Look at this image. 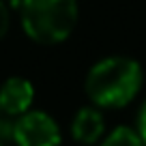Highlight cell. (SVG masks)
<instances>
[{
    "label": "cell",
    "instance_id": "cell-1",
    "mask_svg": "<svg viewBox=\"0 0 146 146\" xmlns=\"http://www.w3.org/2000/svg\"><path fill=\"white\" fill-rule=\"evenodd\" d=\"M140 84V64L125 56H112L90 69L86 78V92L97 105L120 108L135 97Z\"/></svg>",
    "mask_w": 146,
    "mask_h": 146
},
{
    "label": "cell",
    "instance_id": "cell-2",
    "mask_svg": "<svg viewBox=\"0 0 146 146\" xmlns=\"http://www.w3.org/2000/svg\"><path fill=\"white\" fill-rule=\"evenodd\" d=\"M78 22L75 0H22V24L32 41L54 45L64 41Z\"/></svg>",
    "mask_w": 146,
    "mask_h": 146
},
{
    "label": "cell",
    "instance_id": "cell-3",
    "mask_svg": "<svg viewBox=\"0 0 146 146\" xmlns=\"http://www.w3.org/2000/svg\"><path fill=\"white\" fill-rule=\"evenodd\" d=\"M13 140L17 146H58L60 131L43 112H28L15 123Z\"/></svg>",
    "mask_w": 146,
    "mask_h": 146
},
{
    "label": "cell",
    "instance_id": "cell-4",
    "mask_svg": "<svg viewBox=\"0 0 146 146\" xmlns=\"http://www.w3.org/2000/svg\"><path fill=\"white\" fill-rule=\"evenodd\" d=\"M35 99L32 84L24 78H9L0 86V110L7 114H24Z\"/></svg>",
    "mask_w": 146,
    "mask_h": 146
},
{
    "label": "cell",
    "instance_id": "cell-5",
    "mask_svg": "<svg viewBox=\"0 0 146 146\" xmlns=\"http://www.w3.org/2000/svg\"><path fill=\"white\" fill-rule=\"evenodd\" d=\"M71 131L75 135V140L82 144H92L101 137L103 133V118L95 108H82L75 114L71 125Z\"/></svg>",
    "mask_w": 146,
    "mask_h": 146
},
{
    "label": "cell",
    "instance_id": "cell-6",
    "mask_svg": "<svg viewBox=\"0 0 146 146\" xmlns=\"http://www.w3.org/2000/svg\"><path fill=\"white\" fill-rule=\"evenodd\" d=\"M103 146H142V140L131 131V129L120 127L103 142Z\"/></svg>",
    "mask_w": 146,
    "mask_h": 146
},
{
    "label": "cell",
    "instance_id": "cell-7",
    "mask_svg": "<svg viewBox=\"0 0 146 146\" xmlns=\"http://www.w3.org/2000/svg\"><path fill=\"white\" fill-rule=\"evenodd\" d=\"M7 30H9V9H7V5L0 0V39L7 35Z\"/></svg>",
    "mask_w": 146,
    "mask_h": 146
},
{
    "label": "cell",
    "instance_id": "cell-8",
    "mask_svg": "<svg viewBox=\"0 0 146 146\" xmlns=\"http://www.w3.org/2000/svg\"><path fill=\"white\" fill-rule=\"evenodd\" d=\"M140 125H142V137H144V142H146V108H144V112H142Z\"/></svg>",
    "mask_w": 146,
    "mask_h": 146
},
{
    "label": "cell",
    "instance_id": "cell-9",
    "mask_svg": "<svg viewBox=\"0 0 146 146\" xmlns=\"http://www.w3.org/2000/svg\"><path fill=\"white\" fill-rule=\"evenodd\" d=\"M5 5H11V7H17V5H22V0H2Z\"/></svg>",
    "mask_w": 146,
    "mask_h": 146
},
{
    "label": "cell",
    "instance_id": "cell-10",
    "mask_svg": "<svg viewBox=\"0 0 146 146\" xmlns=\"http://www.w3.org/2000/svg\"><path fill=\"white\" fill-rule=\"evenodd\" d=\"M0 112H2V110H0Z\"/></svg>",
    "mask_w": 146,
    "mask_h": 146
},
{
    "label": "cell",
    "instance_id": "cell-11",
    "mask_svg": "<svg viewBox=\"0 0 146 146\" xmlns=\"http://www.w3.org/2000/svg\"><path fill=\"white\" fill-rule=\"evenodd\" d=\"M0 146H2V144H0Z\"/></svg>",
    "mask_w": 146,
    "mask_h": 146
}]
</instances>
